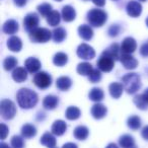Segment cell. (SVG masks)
Here are the masks:
<instances>
[{"label": "cell", "instance_id": "816d5d0a", "mask_svg": "<svg viewBox=\"0 0 148 148\" xmlns=\"http://www.w3.org/2000/svg\"><path fill=\"white\" fill-rule=\"evenodd\" d=\"M146 25H147V27H148V17H147V18H146Z\"/></svg>", "mask_w": 148, "mask_h": 148}, {"label": "cell", "instance_id": "7a4b0ae2", "mask_svg": "<svg viewBox=\"0 0 148 148\" xmlns=\"http://www.w3.org/2000/svg\"><path fill=\"white\" fill-rule=\"evenodd\" d=\"M122 83L127 93L133 95L141 87V78L137 73H128L122 78Z\"/></svg>", "mask_w": 148, "mask_h": 148}, {"label": "cell", "instance_id": "603a6c76", "mask_svg": "<svg viewBox=\"0 0 148 148\" xmlns=\"http://www.w3.org/2000/svg\"><path fill=\"white\" fill-rule=\"evenodd\" d=\"M41 144L48 148H55L56 146V139L52 133H45L41 137Z\"/></svg>", "mask_w": 148, "mask_h": 148}, {"label": "cell", "instance_id": "5bb4252c", "mask_svg": "<svg viewBox=\"0 0 148 148\" xmlns=\"http://www.w3.org/2000/svg\"><path fill=\"white\" fill-rule=\"evenodd\" d=\"M107 112H108L107 108L103 105H101V103H95V105L92 106V108L90 110V113L92 115V117L97 120H101L103 118H105L106 115H107Z\"/></svg>", "mask_w": 148, "mask_h": 148}, {"label": "cell", "instance_id": "484cf974", "mask_svg": "<svg viewBox=\"0 0 148 148\" xmlns=\"http://www.w3.org/2000/svg\"><path fill=\"white\" fill-rule=\"evenodd\" d=\"M21 135H23V138H27V139L33 138L37 135V129H36V127L34 125L25 124L21 128Z\"/></svg>", "mask_w": 148, "mask_h": 148}, {"label": "cell", "instance_id": "f546056e", "mask_svg": "<svg viewBox=\"0 0 148 148\" xmlns=\"http://www.w3.org/2000/svg\"><path fill=\"white\" fill-rule=\"evenodd\" d=\"M76 70H77V72H78V74H80V75L88 76L89 74L92 72L93 68H92V65H91V64L87 63V62H83V63L78 64Z\"/></svg>", "mask_w": 148, "mask_h": 148}, {"label": "cell", "instance_id": "e0dca14e", "mask_svg": "<svg viewBox=\"0 0 148 148\" xmlns=\"http://www.w3.org/2000/svg\"><path fill=\"white\" fill-rule=\"evenodd\" d=\"M12 78L18 83L23 82L27 78V70L23 67H16L12 72Z\"/></svg>", "mask_w": 148, "mask_h": 148}, {"label": "cell", "instance_id": "f35d334b", "mask_svg": "<svg viewBox=\"0 0 148 148\" xmlns=\"http://www.w3.org/2000/svg\"><path fill=\"white\" fill-rule=\"evenodd\" d=\"M101 79V70L99 69H93L92 72L88 75V80L92 83L99 82Z\"/></svg>", "mask_w": 148, "mask_h": 148}, {"label": "cell", "instance_id": "836d02e7", "mask_svg": "<svg viewBox=\"0 0 148 148\" xmlns=\"http://www.w3.org/2000/svg\"><path fill=\"white\" fill-rule=\"evenodd\" d=\"M53 40L56 42V43H61L64 40L66 39V31L63 29V27H57L53 31Z\"/></svg>", "mask_w": 148, "mask_h": 148}, {"label": "cell", "instance_id": "1f68e13d", "mask_svg": "<svg viewBox=\"0 0 148 148\" xmlns=\"http://www.w3.org/2000/svg\"><path fill=\"white\" fill-rule=\"evenodd\" d=\"M81 115V112L78 108L76 107H69L65 112V117L67 118L68 120H77Z\"/></svg>", "mask_w": 148, "mask_h": 148}, {"label": "cell", "instance_id": "9a60e30c", "mask_svg": "<svg viewBox=\"0 0 148 148\" xmlns=\"http://www.w3.org/2000/svg\"><path fill=\"white\" fill-rule=\"evenodd\" d=\"M121 47H119V45L118 44H112L111 46H110L109 48H108L106 51L103 52V54H105V55L109 56V57L113 58L114 60H120V58H121Z\"/></svg>", "mask_w": 148, "mask_h": 148}, {"label": "cell", "instance_id": "5b68a950", "mask_svg": "<svg viewBox=\"0 0 148 148\" xmlns=\"http://www.w3.org/2000/svg\"><path fill=\"white\" fill-rule=\"evenodd\" d=\"M0 114L4 120H11L16 114L15 105L9 99H3L0 103Z\"/></svg>", "mask_w": 148, "mask_h": 148}, {"label": "cell", "instance_id": "ffe728a7", "mask_svg": "<svg viewBox=\"0 0 148 148\" xmlns=\"http://www.w3.org/2000/svg\"><path fill=\"white\" fill-rule=\"evenodd\" d=\"M7 48L12 52H19L23 48V43L21 40L18 37L12 36L7 41Z\"/></svg>", "mask_w": 148, "mask_h": 148}, {"label": "cell", "instance_id": "7bdbcfd3", "mask_svg": "<svg viewBox=\"0 0 148 148\" xmlns=\"http://www.w3.org/2000/svg\"><path fill=\"white\" fill-rule=\"evenodd\" d=\"M140 54L144 57H148V43H145L140 48Z\"/></svg>", "mask_w": 148, "mask_h": 148}, {"label": "cell", "instance_id": "cb8c5ba5", "mask_svg": "<svg viewBox=\"0 0 148 148\" xmlns=\"http://www.w3.org/2000/svg\"><path fill=\"white\" fill-rule=\"evenodd\" d=\"M59 103V99L55 95H47L43 101V107L46 110H54Z\"/></svg>", "mask_w": 148, "mask_h": 148}, {"label": "cell", "instance_id": "7c38bea8", "mask_svg": "<svg viewBox=\"0 0 148 148\" xmlns=\"http://www.w3.org/2000/svg\"><path fill=\"white\" fill-rule=\"evenodd\" d=\"M120 61L123 66L128 70H133L138 66V61L131 55V54H122Z\"/></svg>", "mask_w": 148, "mask_h": 148}, {"label": "cell", "instance_id": "60d3db41", "mask_svg": "<svg viewBox=\"0 0 148 148\" xmlns=\"http://www.w3.org/2000/svg\"><path fill=\"white\" fill-rule=\"evenodd\" d=\"M120 32H121V27H120V25H112L111 27H110L108 33H109L110 37H117V36L120 34Z\"/></svg>", "mask_w": 148, "mask_h": 148}, {"label": "cell", "instance_id": "277c9868", "mask_svg": "<svg viewBox=\"0 0 148 148\" xmlns=\"http://www.w3.org/2000/svg\"><path fill=\"white\" fill-rule=\"evenodd\" d=\"M53 37V34L45 27H37L29 32V39L34 43H47Z\"/></svg>", "mask_w": 148, "mask_h": 148}, {"label": "cell", "instance_id": "4fadbf2b", "mask_svg": "<svg viewBox=\"0 0 148 148\" xmlns=\"http://www.w3.org/2000/svg\"><path fill=\"white\" fill-rule=\"evenodd\" d=\"M25 69L29 73H38L42 67L40 60H38L37 58H34V57L27 58L25 62Z\"/></svg>", "mask_w": 148, "mask_h": 148}, {"label": "cell", "instance_id": "8d00e7d4", "mask_svg": "<svg viewBox=\"0 0 148 148\" xmlns=\"http://www.w3.org/2000/svg\"><path fill=\"white\" fill-rule=\"evenodd\" d=\"M37 9H38V11L41 13V15L46 16V17L53 11L52 10V5L49 4V3H42V4H40L39 6H38Z\"/></svg>", "mask_w": 148, "mask_h": 148}, {"label": "cell", "instance_id": "7dc6e473", "mask_svg": "<svg viewBox=\"0 0 148 148\" xmlns=\"http://www.w3.org/2000/svg\"><path fill=\"white\" fill-rule=\"evenodd\" d=\"M62 148H78V147H77V145L75 143H71V142H70V143L64 144Z\"/></svg>", "mask_w": 148, "mask_h": 148}, {"label": "cell", "instance_id": "ab89813d", "mask_svg": "<svg viewBox=\"0 0 148 148\" xmlns=\"http://www.w3.org/2000/svg\"><path fill=\"white\" fill-rule=\"evenodd\" d=\"M11 146L13 148H25V142L21 136H13L11 138Z\"/></svg>", "mask_w": 148, "mask_h": 148}, {"label": "cell", "instance_id": "52a82bcc", "mask_svg": "<svg viewBox=\"0 0 148 148\" xmlns=\"http://www.w3.org/2000/svg\"><path fill=\"white\" fill-rule=\"evenodd\" d=\"M77 56L83 60H91L95 57V52L92 47L87 44H81L77 48Z\"/></svg>", "mask_w": 148, "mask_h": 148}, {"label": "cell", "instance_id": "9c48e42d", "mask_svg": "<svg viewBox=\"0 0 148 148\" xmlns=\"http://www.w3.org/2000/svg\"><path fill=\"white\" fill-rule=\"evenodd\" d=\"M39 15L35 12H32V13H29L27 16L25 17L23 19V27L27 31L31 32L33 29H37L38 27V25H39Z\"/></svg>", "mask_w": 148, "mask_h": 148}, {"label": "cell", "instance_id": "6da1fadb", "mask_svg": "<svg viewBox=\"0 0 148 148\" xmlns=\"http://www.w3.org/2000/svg\"><path fill=\"white\" fill-rule=\"evenodd\" d=\"M16 99L19 107L29 110L36 107L38 103V95L29 88H21L16 95Z\"/></svg>", "mask_w": 148, "mask_h": 148}, {"label": "cell", "instance_id": "b9f144b4", "mask_svg": "<svg viewBox=\"0 0 148 148\" xmlns=\"http://www.w3.org/2000/svg\"><path fill=\"white\" fill-rule=\"evenodd\" d=\"M0 135H1V139L4 140L6 136L8 135V127L4 124L0 125Z\"/></svg>", "mask_w": 148, "mask_h": 148}, {"label": "cell", "instance_id": "ac0fdd59", "mask_svg": "<svg viewBox=\"0 0 148 148\" xmlns=\"http://www.w3.org/2000/svg\"><path fill=\"white\" fill-rule=\"evenodd\" d=\"M67 130V125L62 120H57L52 125V133L56 136H62Z\"/></svg>", "mask_w": 148, "mask_h": 148}, {"label": "cell", "instance_id": "f5cc1de1", "mask_svg": "<svg viewBox=\"0 0 148 148\" xmlns=\"http://www.w3.org/2000/svg\"><path fill=\"white\" fill-rule=\"evenodd\" d=\"M138 1H142V2H144V1H146V0H138Z\"/></svg>", "mask_w": 148, "mask_h": 148}, {"label": "cell", "instance_id": "4dcf8cb0", "mask_svg": "<svg viewBox=\"0 0 148 148\" xmlns=\"http://www.w3.org/2000/svg\"><path fill=\"white\" fill-rule=\"evenodd\" d=\"M68 62V56L66 55L65 53H62V52H59V53H56L54 55L53 58V63L55 64L58 67H62V66L66 65V63Z\"/></svg>", "mask_w": 148, "mask_h": 148}, {"label": "cell", "instance_id": "bcb514c9", "mask_svg": "<svg viewBox=\"0 0 148 148\" xmlns=\"http://www.w3.org/2000/svg\"><path fill=\"white\" fill-rule=\"evenodd\" d=\"M91 1L99 7H103L106 4V0H91Z\"/></svg>", "mask_w": 148, "mask_h": 148}, {"label": "cell", "instance_id": "30bf717a", "mask_svg": "<svg viewBox=\"0 0 148 148\" xmlns=\"http://www.w3.org/2000/svg\"><path fill=\"white\" fill-rule=\"evenodd\" d=\"M137 49V43L131 37L125 38L122 42L121 45V52L122 54H132Z\"/></svg>", "mask_w": 148, "mask_h": 148}, {"label": "cell", "instance_id": "db71d44e", "mask_svg": "<svg viewBox=\"0 0 148 148\" xmlns=\"http://www.w3.org/2000/svg\"><path fill=\"white\" fill-rule=\"evenodd\" d=\"M55 1H62V0H55Z\"/></svg>", "mask_w": 148, "mask_h": 148}, {"label": "cell", "instance_id": "d6a6232c", "mask_svg": "<svg viewBox=\"0 0 148 148\" xmlns=\"http://www.w3.org/2000/svg\"><path fill=\"white\" fill-rule=\"evenodd\" d=\"M60 21H61V15L56 10H53L47 16V23H49L51 27H56V25H58L60 23Z\"/></svg>", "mask_w": 148, "mask_h": 148}, {"label": "cell", "instance_id": "e575fe53", "mask_svg": "<svg viewBox=\"0 0 148 148\" xmlns=\"http://www.w3.org/2000/svg\"><path fill=\"white\" fill-rule=\"evenodd\" d=\"M127 125L130 129L138 130L140 127H141V119H140L138 116H131V117L128 119Z\"/></svg>", "mask_w": 148, "mask_h": 148}, {"label": "cell", "instance_id": "d590c367", "mask_svg": "<svg viewBox=\"0 0 148 148\" xmlns=\"http://www.w3.org/2000/svg\"><path fill=\"white\" fill-rule=\"evenodd\" d=\"M17 65V60L16 58H14L13 56H8L6 59L3 61V66H4V69L6 71H9V70H12L16 67Z\"/></svg>", "mask_w": 148, "mask_h": 148}, {"label": "cell", "instance_id": "ee69618b", "mask_svg": "<svg viewBox=\"0 0 148 148\" xmlns=\"http://www.w3.org/2000/svg\"><path fill=\"white\" fill-rule=\"evenodd\" d=\"M27 0H13V3H14L16 6L18 7H23L27 4Z\"/></svg>", "mask_w": 148, "mask_h": 148}, {"label": "cell", "instance_id": "8fae6325", "mask_svg": "<svg viewBox=\"0 0 148 148\" xmlns=\"http://www.w3.org/2000/svg\"><path fill=\"white\" fill-rule=\"evenodd\" d=\"M126 10H127L128 15H130L131 17H138L142 12V6L138 1L131 0L128 2Z\"/></svg>", "mask_w": 148, "mask_h": 148}, {"label": "cell", "instance_id": "4316f807", "mask_svg": "<svg viewBox=\"0 0 148 148\" xmlns=\"http://www.w3.org/2000/svg\"><path fill=\"white\" fill-rule=\"evenodd\" d=\"M119 143L122 148H137L135 144V140L130 135H123L119 139Z\"/></svg>", "mask_w": 148, "mask_h": 148}, {"label": "cell", "instance_id": "8992f818", "mask_svg": "<svg viewBox=\"0 0 148 148\" xmlns=\"http://www.w3.org/2000/svg\"><path fill=\"white\" fill-rule=\"evenodd\" d=\"M34 83L36 86H38L41 89H46L51 85L52 83V77L47 72H38L34 77Z\"/></svg>", "mask_w": 148, "mask_h": 148}, {"label": "cell", "instance_id": "74e56055", "mask_svg": "<svg viewBox=\"0 0 148 148\" xmlns=\"http://www.w3.org/2000/svg\"><path fill=\"white\" fill-rule=\"evenodd\" d=\"M134 103L136 105V107L140 110H147L148 109V105L145 103V101L143 99L141 95H138L134 97Z\"/></svg>", "mask_w": 148, "mask_h": 148}, {"label": "cell", "instance_id": "f907efd6", "mask_svg": "<svg viewBox=\"0 0 148 148\" xmlns=\"http://www.w3.org/2000/svg\"><path fill=\"white\" fill-rule=\"evenodd\" d=\"M0 148H10L8 146V144H6V143H4V142H2V143L0 144Z\"/></svg>", "mask_w": 148, "mask_h": 148}, {"label": "cell", "instance_id": "83f0119b", "mask_svg": "<svg viewBox=\"0 0 148 148\" xmlns=\"http://www.w3.org/2000/svg\"><path fill=\"white\" fill-rule=\"evenodd\" d=\"M88 134H89V131H88V129H87V127L82 126V125L77 126V127L74 129V132H73L74 137L78 140H85L88 137Z\"/></svg>", "mask_w": 148, "mask_h": 148}, {"label": "cell", "instance_id": "f6af8a7d", "mask_svg": "<svg viewBox=\"0 0 148 148\" xmlns=\"http://www.w3.org/2000/svg\"><path fill=\"white\" fill-rule=\"evenodd\" d=\"M141 135H142V137H143L145 140H148V126H145V127L142 129Z\"/></svg>", "mask_w": 148, "mask_h": 148}, {"label": "cell", "instance_id": "11a10c76", "mask_svg": "<svg viewBox=\"0 0 148 148\" xmlns=\"http://www.w3.org/2000/svg\"><path fill=\"white\" fill-rule=\"evenodd\" d=\"M114 1H117V0H114Z\"/></svg>", "mask_w": 148, "mask_h": 148}, {"label": "cell", "instance_id": "d4e9b609", "mask_svg": "<svg viewBox=\"0 0 148 148\" xmlns=\"http://www.w3.org/2000/svg\"><path fill=\"white\" fill-rule=\"evenodd\" d=\"M109 90H110V93H111L112 97H114V99H119L122 95V93H123L124 86L121 83L113 82L110 84Z\"/></svg>", "mask_w": 148, "mask_h": 148}, {"label": "cell", "instance_id": "3957f363", "mask_svg": "<svg viewBox=\"0 0 148 148\" xmlns=\"http://www.w3.org/2000/svg\"><path fill=\"white\" fill-rule=\"evenodd\" d=\"M87 21L92 27H99L106 23L108 19V14L103 9L92 8L87 12Z\"/></svg>", "mask_w": 148, "mask_h": 148}, {"label": "cell", "instance_id": "44dd1931", "mask_svg": "<svg viewBox=\"0 0 148 148\" xmlns=\"http://www.w3.org/2000/svg\"><path fill=\"white\" fill-rule=\"evenodd\" d=\"M78 35L84 41H89L93 37V31L89 25H82L78 27Z\"/></svg>", "mask_w": 148, "mask_h": 148}, {"label": "cell", "instance_id": "681fc988", "mask_svg": "<svg viewBox=\"0 0 148 148\" xmlns=\"http://www.w3.org/2000/svg\"><path fill=\"white\" fill-rule=\"evenodd\" d=\"M106 148H119V147H118L115 143H111V144H109V145H108Z\"/></svg>", "mask_w": 148, "mask_h": 148}, {"label": "cell", "instance_id": "2e32d148", "mask_svg": "<svg viewBox=\"0 0 148 148\" xmlns=\"http://www.w3.org/2000/svg\"><path fill=\"white\" fill-rule=\"evenodd\" d=\"M2 31L7 35H13L18 31V23L14 19H8L4 23L2 27Z\"/></svg>", "mask_w": 148, "mask_h": 148}, {"label": "cell", "instance_id": "c3c4849f", "mask_svg": "<svg viewBox=\"0 0 148 148\" xmlns=\"http://www.w3.org/2000/svg\"><path fill=\"white\" fill-rule=\"evenodd\" d=\"M141 95H142V97H143V99H144V101H145V103L148 105V88L146 89V90L144 91V92L142 93Z\"/></svg>", "mask_w": 148, "mask_h": 148}, {"label": "cell", "instance_id": "f1b7e54d", "mask_svg": "<svg viewBox=\"0 0 148 148\" xmlns=\"http://www.w3.org/2000/svg\"><path fill=\"white\" fill-rule=\"evenodd\" d=\"M103 91L101 88H97V87H93L88 93V97L90 101H95V103H99V101H103Z\"/></svg>", "mask_w": 148, "mask_h": 148}, {"label": "cell", "instance_id": "ba28073f", "mask_svg": "<svg viewBox=\"0 0 148 148\" xmlns=\"http://www.w3.org/2000/svg\"><path fill=\"white\" fill-rule=\"evenodd\" d=\"M114 66H115V60L105 54H101V58L97 61V68L101 71L110 72L113 70Z\"/></svg>", "mask_w": 148, "mask_h": 148}, {"label": "cell", "instance_id": "d6986e66", "mask_svg": "<svg viewBox=\"0 0 148 148\" xmlns=\"http://www.w3.org/2000/svg\"><path fill=\"white\" fill-rule=\"evenodd\" d=\"M76 17V12L75 9L70 5H65L62 8V18L64 19V21L66 23H70V21H74Z\"/></svg>", "mask_w": 148, "mask_h": 148}, {"label": "cell", "instance_id": "7402d4cb", "mask_svg": "<svg viewBox=\"0 0 148 148\" xmlns=\"http://www.w3.org/2000/svg\"><path fill=\"white\" fill-rule=\"evenodd\" d=\"M71 85H72V81L68 76H61L56 81V86H57V88L62 91L68 90V89L71 87Z\"/></svg>", "mask_w": 148, "mask_h": 148}]
</instances>
